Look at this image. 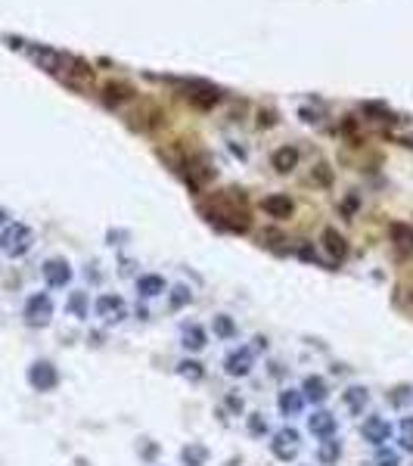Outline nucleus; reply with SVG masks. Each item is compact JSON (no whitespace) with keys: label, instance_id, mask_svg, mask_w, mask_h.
<instances>
[{"label":"nucleus","instance_id":"obj_1","mask_svg":"<svg viewBox=\"0 0 413 466\" xmlns=\"http://www.w3.org/2000/svg\"><path fill=\"white\" fill-rule=\"evenodd\" d=\"M31 246H35V233L25 224H6V230L0 233V249L10 258H22Z\"/></svg>","mask_w":413,"mask_h":466},{"label":"nucleus","instance_id":"obj_2","mask_svg":"<svg viewBox=\"0 0 413 466\" xmlns=\"http://www.w3.org/2000/svg\"><path fill=\"white\" fill-rule=\"evenodd\" d=\"M270 450H274L277 460H295L301 450V435L299 429H292V426H283V429L274 432V438H270Z\"/></svg>","mask_w":413,"mask_h":466},{"label":"nucleus","instance_id":"obj_3","mask_svg":"<svg viewBox=\"0 0 413 466\" xmlns=\"http://www.w3.org/2000/svg\"><path fill=\"white\" fill-rule=\"evenodd\" d=\"M53 317V299L47 292H35L25 301V323L28 326H47Z\"/></svg>","mask_w":413,"mask_h":466},{"label":"nucleus","instance_id":"obj_4","mask_svg":"<svg viewBox=\"0 0 413 466\" xmlns=\"http://www.w3.org/2000/svg\"><path fill=\"white\" fill-rule=\"evenodd\" d=\"M28 383H31V388H37V392H50V388H56V383H59V373L50 361H35L28 367Z\"/></svg>","mask_w":413,"mask_h":466},{"label":"nucleus","instance_id":"obj_5","mask_svg":"<svg viewBox=\"0 0 413 466\" xmlns=\"http://www.w3.org/2000/svg\"><path fill=\"white\" fill-rule=\"evenodd\" d=\"M255 367V352L252 348H233V352L224 357V370L227 376H249Z\"/></svg>","mask_w":413,"mask_h":466},{"label":"nucleus","instance_id":"obj_6","mask_svg":"<svg viewBox=\"0 0 413 466\" xmlns=\"http://www.w3.org/2000/svg\"><path fill=\"white\" fill-rule=\"evenodd\" d=\"M392 432H395L392 423H388L385 417H376V414L367 417V419H364V426H361V435L370 441V445H376V448L385 445V441L392 438Z\"/></svg>","mask_w":413,"mask_h":466},{"label":"nucleus","instance_id":"obj_7","mask_svg":"<svg viewBox=\"0 0 413 466\" xmlns=\"http://www.w3.org/2000/svg\"><path fill=\"white\" fill-rule=\"evenodd\" d=\"M97 317H103L106 323H119L128 317V305L121 295H100L97 299Z\"/></svg>","mask_w":413,"mask_h":466},{"label":"nucleus","instance_id":"obj_8","mask_svg":"<svg viewBox=\"0 0 413 466\" xmlns=\"http://www.w3.org/2000/svg\"><path fill=\"white\" fill-rule=\"evenodd\" d=\"M44 280L47 286H66L68 280H72V264H68L66 258H47L44 261Z\"/></svg>","mask_w":413,"mask_h":466},{"label":"nucleus","instance_id":"obj_9","mask_svg":"<svg viewBox=\"0 0 413 466\" xmlns=\"http://www.w3.org/2000/svg\"><path fill=\"white\" fill-rule=\"evenodd\" d=\"M308 432L317 435V438H333L336 435V417L330 410H314L308 417Z\"/></svg>","mask_w":413,"mask_h":466},{"label":"nucleus","instance_id":"obj_10","mask_svg":"<svg viewBox=\"0 0 413 466\" xmlns=\"http://www.w3.org/2000/svg\"><path fill=\"white\" fill-rule=\"evenodd\" d=\"M277 407H280V414L283 417H299L301 407H305V395H301L299 388H286V392H280Z\"/></svg>","mask_w":413,"mask_h":466},{"label":"nucleus","instance_id":"obj_11","mask_svg":"<svg viewBox=\"0 0 413 466\" xmlns=\"http://www.w3.org/2000/svg\"><path fill=\"white\" fill-rule=\"evenodd\" d=\"M301 395H305L308 401L314 404H323L326 398H330V388H326V379L323 376H305V383H301Z\"/></svg>","mask_w":413,"mask_h":466},{"label":"nucleus","instance_id":"obj_12","mask_svg":"<svg viewBox=\"0 0 413 466\" xmlns=\"http://www.w3.org/2000/svg\"><path fill=\"white\" fill-rule=\"evenodd\" d=\"M205 342H208V336H205V330H202L199 323H186L181 330V345L186 348V352H202Z\"/></svg>","mask_w":413,"mask_h":466},{"label":"nucleus","instance_id":"obj_13","mask_svg":"<svg viewBox=\"0 0 413 466\" xmlns=\"http://www.w3.org/2000/svg\"><path fill=\"white\" fill-rule=\"evenodd\" d=\"M261 208H264V212H268L270 217H280V221H283V217L292 215V199L283 196V193H274V196H268V199L261 202Z\"/></svg>","mask_w":413,"mask_h":466},{"label":"nucleus","instance_id":"obj_14","mask_svg":"<svg viewBox=\"0 0 413 466\" xmlns=\"http://www.w3.org/2000/svg\"><path fill=\"white\" fill-rule=\"evenodd\" d=\"M342 401H345V407L352 410V414H364V407L370 404V392L364 386H352L342 392Z\"/></svg>","mask_w":413,"mask_h":466},{"label":"nucleus","instance_id":"obj_15","mask_svg":"<svg viewBox=\"0 0 413 466\" xmlns=\"http://www.w3.org/2000/svg\"><path fill=\"white\" fill-rule=\"evenodd\" d=\"M323 246H326V252H330V258L333 261H342L348 255V243H345V237H342L339 230H323Z\"/></svg>","mask_w":413,"mask_h":466},{"label":"nucleus","instance_id":"obj_16","mask_svg":"<svg viewBox=\"0 0 413 466\" xmlns=\"http://www.w3.org/2000/svg\"><path fill=\"white\" fill-rule=\"evenodd\" d=\"M137 292L143 295V299H155V295L165 292V280H162L159 274H143V277H137Z\"/></svg>","mask_w":413,"mask_h":466},{"label":"nucleus","instance_id":"obj_17","mask_svg":"<svg viewBox=\"0 0 413 466\" xmlns=\"http://www.w3.org/2000/svg\"><path fill=\"white\" fill-rule=\"evenodd\" d=\"M342 457V441L333 435V438H323L321 448H317V460H321L323 466H333Z\"/></svg>","mask_w":413,"mask_h":466},{"label":"nucleus","instance_id":"obj_18","mask_svg":"<svg viewBox=\"0 0 413 466\" xmlns=\"http://www.w3.org/2000/svg\"><path fill=\"white\" fill-rule=\"evenodd\" d=\"M181 457H184V463L186 466H205L208 460V448L205 445H199V441H190L184 450H181Z\"/></svg>","mask_w":413,"mask_h":466},{"label":"nucleus","instance_id":"obj_19","mask_svg":"<svg viewBox=\"0 0 413 466\" xmlns=\"http://www.w3.org/2000/svg\"><path fill=\"white\" fill-rule=\"evenodd\" d=\"M295 165H299V150H295V146H283V150H277L274 153V168L277 171H292Z\"/></svg>","mask_w":413,"mask_h":466},{"label":"nucleus","instance_id":"obj_20","mask_svg":"<svg viewBox=\"0 0 413 466\" xmlns=\"http://www.w3.org/2000/svg\"><path fill=\"white\" fill-rule=\"evenodd\" d=\"M212 330H215V336H221V339H233V336H237V323H233L227 314H215Z\"/></svg>","mask_w":413,"mask_h":466},{"label":"nucleus","instance_id":"obj_21","mask_svg":"<svg viewBox=\"0 0 413 466\" xmlns=\"http://www.w3.org/2000/svg\"><path fill=\"white\" fill-rule=\"evenodd\" d=\"M388 233H392V239L401 249H413V227H407V224H392Z\"/></svg>","mask_w":413,"mask_h":466},{"label":"nucleus","instance_id":"obj_22","mask_svg":"<svg viewBox=\"0 0 413 466\" xmlns=\"http://www.w3.org/2000/svg\"><path fill=\"white\" fill-rule=\"evenodd\" d=\"M177 373H181L184 379H190V383H199V379L205 376V370H202L199 361H181L177 364Z\"/></svg>","mask_w":413,"mask_h":466},{"label":"nucleus","instance_id":"obj_23","mask_svg":"<svg viewBox=\"0 0 413 466\" xmlns=\"http://www.w3.org/2000/svg\"><path fill=\"white\" fill-rule=\"evenodd\" d=\"M68 311H72L75 317H88V295L84 292H72V299H68Z\"/></svg>","mask_w":413,"mask_h":466},{"label":"nucleus","instance_id":"obj_24","mask_svg":"<svg viewBox=\"0 0 413 466\" xmlns=\"http://www.w3.org/2000/svg\"><path fill=\"white\" fill-rule=\"evenodd\" d=\"M268 417L264 414H249V432L255 435V438H261V435H268Z\"/></svg>","mask_w":413,"mask_h":466},{"label":"nucleus","instance_id":"obj_25","mask_svg":"<svg viewBox=\"0 0 413 466\" xmlns=\"http://www.w3.org/2000/svg\"><path fill=\"white\" fill-rule=\"evenodd\" d=\"M106 100H109V103H121V100H131V88H124V84H109V88H106Z\"/></svg>","mask_w":413,"mask_h":466},{"label":"nucleus","instance_id":"obj_26","mask_svg":"<svg viewBox=\"0 0 413 466\" xmlns=\"http://www.w3.org/2000/svg\"><path fill=\"white\" fill-rule=\"evenodd\" d=\"M190 299H193V292L186 289V286H174V289H171V308H184V305H190Z\"/></svg>","mask_w":413,"mask_h":466},{"label":"nucleus","instance_id":"obj_27","mask_svg":"<svg viewBox=\"0 0 413 466\" xmlns=\"http://www.w3.org/2000/svg\"><path fill=\"white\" fill-rule=\"evenodd\" d=\"M401 448L404 450H413V417H404L401 419Z\"/></svg>","mask_w":413,"mask_h":466},{"label":"nucleus","instance_id":"obj_28","mask_svg":"<svg viewBox=\"0 0 413 466\" xmlns=\"http://www.w3.org/2000/svg\"><path fill=\"white\" fill-rule=\"evenodd\" d=\"M373 463H376V466H401V454H398V450H379Z\"/></svg>","mask_w":413,"mask_h":466},{"label":"nucleus","instance_id":"obj_29","mask_svg":"<svg viewBox=\"0 0 413 466\" xmlns=\"http://www.w3.org/2000/svg\"><path fill=\"white\" fill-rule=\"evenodd\" d=\"M227 407H230V410H243V398H237V395H227Z\"/></svg>","mask_w":413,"mask_h":466},{"label":"nucleus","instance_id":"obj_30","mask_svg":"<svg viewBox=\"0 0 413 466\" xmlns=\"http://www.w3.org/2000/svg\"><path fill=\"white\" fill-rule=\"evenodd\" d=\"M317 181H321V184H330V171H326V165H317Z\"/></svg>","mask_w":413,"mask_h":466},{"label":"nucleus","instance_id":"obj_31","mask_svg":"<svg viewBox=\"0 0 413 466\" xmlns=\"http://www.w3.org/2000/svg\"><path fill=\"white\" fill-rule=\"evenodd\" d=\"M6 217H10V215H6V212H4V208H0V224H4V221H6Z\"/></svg>","mask_w":413,"mask_h":466}]
</instances>
